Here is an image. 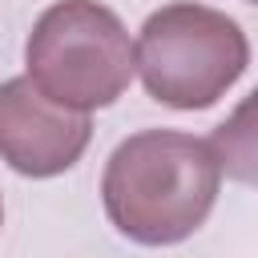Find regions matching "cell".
Returning <instances> with one entry per match:
<instances>
[{
  "instance_id": "cell-1",
  "label": "cell",
  "mask_w": 258,
  "mask_h": 258,
  "mask_svg": "<svg viewBox=\"0 0 258 258\" xmlns=\"http://www.w3.org/2000/svg\"><path fill=\"white\" fill-rule=\"evenodd\" d=\"M222 169L210 141L177 129H141L125 137L101 177L109 222L141 246L185 242L218 202Z\"/></svg>"
},
{
  "instance_id": "cell-2",
  "label": "cell",
  "mask_w": 258,
  "mask_h": 258,
  "mask_svg": "<svg viewBox=\"0 0 258 258\" xmlns=\"http://www.w3.org/2000/svg\"><path fill=\"white\" fill-rule=\"evenodd\" d=\"M24 64L44 97L81 113L113 105L137 73L121 16L97 0L48 4L28 32Z\"/></svg>"
},
{
  "instance_id": "cell-3",
  "label": "cell",
  "mask_w": 258,
  "mask_h": 258,
  "mask_svg": "<svg viewBox=\"0 0 258 258\" xmlns=\"http://www.w3.org/2000/svg\"><path fill=\"white\" fill-rule=\"evenodd\" d=\"M133 64L153 101L169 109H210L246 73L250 40L234 16L177 0L141 24Z\"/></svg>"
},
{
  "instance_id": "cell-4",
  "label": "cell",
  "mask_w": 258,
  "mask_h": 258,
  "mask_svg": "<svg viewBox=\"0 0 258 258\" xmlns=\"http://www.w3.org/2000/svg\"><path fill=\"white\" fill-rule=\"evenodd\" d=\"M89 113L56 105L28 77L0 85V161L24 177H56L89 149Z\"/></svg>"
},
{
  "instance_id": "cell-5",
  "label": "cell",
  "mask_w": 258,
  "mask_h": 258,
  "mask_svg": "<svg viewBox=\"0 0 258 258\" xmlns=\"http://www.w3.org/2000/svg\"><path fill=\"white\" fill-rule=\"evenodd\" d=\"M210 149L218 157V169L230 181L258 185V89L238 101V109L214 129Z\"/></svg>"
},
{
  "instance_id": "cell-6",
  "label": "cell",
  "mask_w": 258,
  "mask_h": 258,
  "mask_svg": "<svg viewBox=\"0 0 258 258\" xmlns=\"http://www.w3.org/2000/svg\"><path fill=\"white\" fill-rule=\"evenodd\" d=\"M0 226H4V202H0Z\"/></svg>"
},
{
  "instance_id": "cell-7",
  "label": "cell",
  "mask_w": 258,
  "mask_h": 258,
  "mask_svg": "<svg viewBox=\"0 0 258 258\" xmlns=\"http://www.w3.org/2000/svg\"><path fill=\"white\" fill-rule=\"evenodd\" d=\"M250 4H258V0H250Z\"/></svg>"
}]
</instances>
